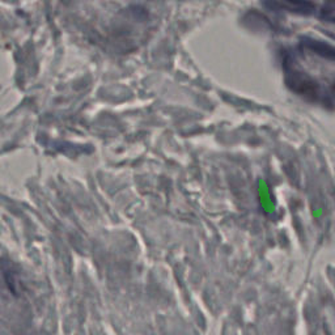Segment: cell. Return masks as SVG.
Segmentation results:
<instances>
[{
  "label": "cell",
  "instance_id": "obj_2",
  "mask_svg": "<svg viewBox=\"0 0 335 335\" xmlns=\"http://www.w3.org/2000/svg\"><path fill=\"white\" fill-rule=\"evenodd\" d=\"M0 284H3L7 291L15 293L18 288V278L16 274L13 266L9 263V261H0Z\"/></svg>",
  "mask_w": 335,
  "mask_h": 335
},
{
  "label": "cell",
  "instance_id": "obj_1",
  "mask_svg": "<svg viewBox=\"0 0 335 335\" xmlns=\"http://www.w3.org/2000/svg\"><path fill=\"white\" fill-rule=\"evenodd\" d=\"M271 8L286 9L292 13H304L310 15L314 11V4L309 0H270Z\"/></svg>",
  "mask_w": 335,
  "mask_h": 335
}]
</instances>
